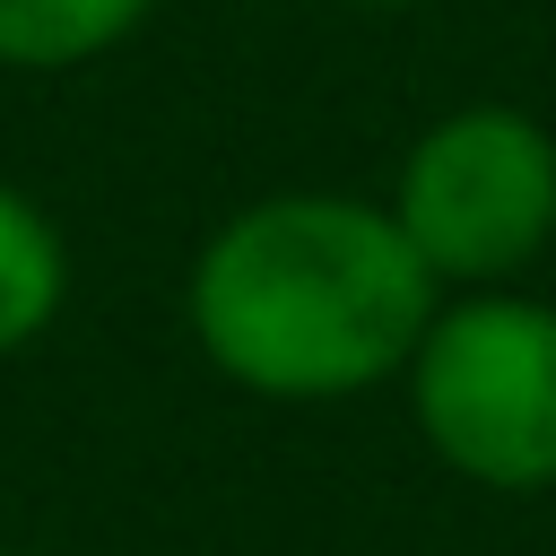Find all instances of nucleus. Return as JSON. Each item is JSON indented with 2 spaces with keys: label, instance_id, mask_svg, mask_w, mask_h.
Instances as JSON below:
<instances>
[{
  "label": "nucleus",
  "instance_id": "obj_1",
  "mask_svg": "<svg viewBox=\"0 0 556 556\" xmlns=\"http://www.w3.org/2000/svg\"><path fill=\"white\" fill-rule=\"evenodd\" d=\"M443 287L382 200L269 191L243 200L182 278L200 356L261 400H356L408 374Z\"/></svg>",
  "mask_w": 556,
  "mask_h": 556
},
{
  "label": "nucleus",
  "instance_id": "obj_2",
  "mask_svg": "<svg viewBox=\"0 0 556 556\" xmlns=\"http://www.w3.org/2000/svg\"><path fill=\"white\" fill-rule=\"evenodd\" d=\"M408 417L426 452L469 486H556V304L513 287H469L434 304L408 356Z\"/></svg>",
  "mask_w": 556,
  "mask_h": 556
},
{
  "label": "nucleus",
  "instance_id": "obj_3",
  "mask_svg": "<svg viewBox=\"0 0 556 556\" xmlns=\"http://www.w3.org/2000/svg\"><path fill=\"white\" fill-rule=\"evenodd\" d=\"M382 208L434 287H504L556 235V139L521 104H452L408 139Z\"/></svg>",
  "mask_w": 556,
  "mask_h": 556
},
{
  "label": "nucleus",
  "instance_id": "obj_4",
  "mask_svg": "<svg viewBox=\"0 0 556 556\" xmlns=\"http://www.w3.org/2000/svg\"><path fill=\"white\" fill-rule=\"evenodd\" d=\"M61 304H70V243L17 182H0V356L35 348L61 321Z\"/></svg>",
  "mask_w": 556,
  "mask_h": 556
},
{
  "label": "nucleus",
  "instance_id": "obj_5",
  "mask_svg": "<svg viewBox=\"0 0 556 556\" xmlns=\"http://www.w3.org/2000/svg\"><path fill=\"white\" fill-rule=\"evenodd\" d=\"M156 0H0V70H87L148 26Z\"/></svg>",
  "mask_w": 556,
  "mask_h": 556
},
{
  "label": "nucleus",
  "instance_id": "obj_6",
  "mask_svg": "<svg viewBox=\"0 0 556 556\" xmlns=\"http://www.w3.org/2000/svg\"><path fill=\"white\" fill-rule=\"evenodd\" d=\"M348 9H400V0H348Z\"/></svg>",
  "mask_w": 556,
  "mask_h": 556
},
{
  "label": "nucleus",
  "instance_id": "obj_7",
  "mask_svg": "<svg viewBox=\"0 0 556 556\" xmlns=\"http://www.w3.org/2000/svg\"><path fill=\"white\" fill-rule=\"evenodd\" d=\"M0 556H26V547H0Z\"/></svg>",
  "mask_w": 556,
  "mask_h": 556
}]
</instances>
